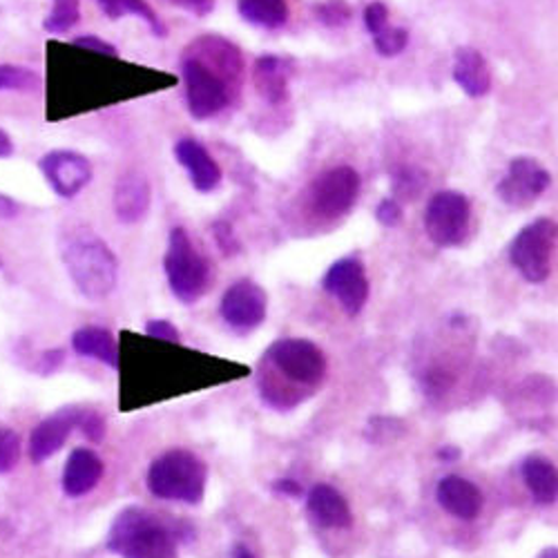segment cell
<instances>
[{"label":"cell","mask_w":558,"mask_h":558,"mask_svg":"<svg viewBox=\"0 0 558 558\" xmlns=\"http://www.w3.org/2000/svg\"><path fill=\"white\" fill-rule=\"evenodd\" d=\"M242 72L244 61L235 45L217 36L195 40L181 61L191 114L199 121L217 117L240 87Z\"/></svg>","instance_id":"cell-1"},{"label":"cell","mask_w":558,"mask_h":558,"mask_svg":"<svg viewBox=\"0 0 558 558\" xmlns=\"http://www.w3.org/2000/svg\"><path fill=\"white\" fill-rule=\"evenodd\" d=\"M63 264L87 300L108 298L119 279V262L108 244L87 228L70 230L61 244Z\"/></svg>","instance_id":"cell-2"},{"label":"cell","mask_w":558,"mask_h":558,"mask_svg":"<svg viewBox=\"0 0 558 558\" xmlns=\"http://www.w3.org/2000/svg\"><path fill=\"white\" fill-rule=\"evenodd\" d=\"M108 549L121 558H179L177 534L138 507H128L114 519Z\"/></svg>","instance_id":"cell-3"},{"label":"cell","mask_w":558,"mask_h":558,"mask_svg":"<svg viewBox=\"0 0 558 558\" xmlns=\"http://www.w3.org/2000/svg\"><path fill=\"white\" fill-rule=\"evenodd\" d=\"M208 483L206 462L185 449L159 456L148 472V487L161 500L197 505L204 500Z\"/></svg>","instance_id":"cell-4"},{"label":"cell","mask_w":558,"mask_h":558,"mask_svg":"<svg viewBox=\"0 0 558 558\" xmlns=\"http://www.w3.org/2000/svg\"><path fill=\"white\" fill-rule=\"evenodd\" d=\"M163 268L170 291L179 302L195 304L208 291L210 266L183 228H172L170 232Z\"/></svg>","instance_id":"cell-5"},{"label":"cell","mask_w":558,"mask_h":558,"mask_svg":"<svg viewBox=\"0 0 558 558\" xmlns=\"http://www.w3.org/2000/svg\"><path fill=\"white\" fill-rule=\"evenodd\" d=\"M556 255V223L536 219L527 223L509 246V259L532 284H543L551 275Z\"/></svg>","instance_id":"cell-6"},{"label":"cell","mask_w":558,"mask_h":558,"mask_svg":"<svg viewBox=\"0 0 558 558\" xmlns=\"http://www.w3.org/2000/svg\"><path fill=\"white\" fill-rule=\"evenodd\" d=\"M266 360L289 383L302 387H315L324 380V376H327V355H324V351L311 340H277L266 351Z\"/></svg>","instance_id":"cell-7"},{"label":"cell","mask_w":558,"mask_h":558,"mask_svg":"<svg viewBox=\"0 0 558 558\" xmlns=\"http://www.w3.org/2000/svg\"><path fill=\"white\" fill-rule=\"evenodd\" d=\"M472 204L462 193L445 191L432 197L425 213L427 238L440 248L460 246L470 235Z\"/></svg>","instance_id":"cell-8"},{"label":"cell","mask_w":558,"mask_h":558,"mask_svg":"<svg viewBox=\"0 0 558 558\" xmlns=\"http://www.w3.org/2000/svg\"><path fill=\"white\" fill-rule=\"evenodd\" d=\"M360 195V174L351 166H338L322 172L311 189L313 210L327 219L347 215Z\"/></svg>","instance_id":"cell-9"},{"label":"cell","mask_w":558,"mask_h":558,"mask_svg":"<svg viewBox=\"0 0 558 558\" xmlns=\"http://www.w3.org/2000/svg\"><path fill=\"white\" fill-rule=\"evenodd\" d=\"M268 298L253 279H240L221 298V317L230 329L240 333L255 331L266 319Z\"/></svg>","instance_id":"cell-10"},{"label":"cell","mask_w":558,"mask_h":558,"mask_svg":"<svg viewBox=\"0 0 558 558\" xmlns=\"http://www.w3.org/2000/svg\"><path fill=\"white\" fill-rule=\"evenodd\" d=\"M549 181V172L536 159L519 157L509 163L496 193L507 206L527 208L547 191Z\"/></svg>","instance_id":"cell-11"},{"label":"cell","mask_w":558,"mask_h":558,"mask_svg":"<svg viewBox=\"0 0 558 558\" xmlns=\"http://www.w3.org/2000/svg\"><path fill=\"white\" fill-rule=\"evenodd\" d=\"M322 287L333 295L342 308L353 317L360 315L368 300V279L364 264L357 257L338 259L322 279Z\"/></svg>","instance_id":"cell-12"},{"label":"cell","mask_w":558,"mask_h":558,"mask_svg":"<svg viewBox=\"0 0 558 558\" xmlns=\"http://www.w3.org/2000/svg\"><path fill=\"white\" fill-rule=\"evenodd\" d=\"M38 166L52 191L63 199L76 197L92 181V163L74 150H52L43 155Z\"/></svg>","instance_id":"cell-13"},{"label":"cell","mask_w":558,"mask_h":558,"mask_svg":"<svg viewBox=\"0 0 558 558\" xmlns=\"http://www.w3.org/2000/svg\"><path fill=\"white\" fill-rule=\"evenodd\" d=\"M76 423H78V409H68L50 415L48 421H43L32 432V438H29L32 462H43L52 458L57 451H61L70 434L76 429Z\"/></svg>","instance_id":"cell-14"},{"label":"cell","mask_w":558,"mask_h":558,"mask_svg":"<svg viewBox=\"0 0 558 558\" xmlns=\"http://www.w3.org/2000/svg\"><path fill=\"white\" fill-rule=\"evenodd\" d=\"M153 202L150 183L142 172H123L114 185V213L123 223L142 221Z\"/></svg>","instance_id":"cell-15"},{"label":"cell","mask_w":558,"mask_h":558,"mask_svg":"<svg viewBox=\"0 0 558 558\" xmlns=\"http://www.w3.org/2000/svg\"><path fill=\"white\" fill-rule=\"evenodd\" d=\"M306 509L313 523L327 530H349L353 525L351 507L347 498L331 485H315L308 492Z\"/></svg>","instance_id":"cell-16"},{"label":"cell","mask_w":558,"mask_h":558,"mask_svg":"<svg viewBox=\"0 0 558 558\" xmlns=\"http://www.w3.org/2000/svg\"><path fill=\"white\" fill-rule=\"evenodd\" d=\"M295 74V63L282 57H262L253 70V83L259 97L272 106L289 99V85Z\"/></svg>","instance_id":"cell-17"},{"label":"cell","mask_w":558,"mask_h":558,"mask_svg":"<svg viewBox=\"0 0 558 558\" xmlns=\"http://www.w3.org/2000/svg\"><path fill=\"white\" fill-rule=\"evenodd\" d=\"M174 157L185 170H189L191 181L199 193H213L221 183L223 174L219 163L199 142H195V138H181L174 146Z\"/></svg>","instance_id":"cell-18"},{"label":"cell","mask_w":558,"mask_h":558,"mask_svg":"<svg viewBox=\"0 0 558 558\" xmlns=\"http://www.w3.org/2000/svg\"><path fill=\"white\" fill-rule=\"evenodd\" d=\"M436 498L445 511L460 521H474L483 511L481 489L460 476H447L438 483Z\"/></svg>","instance_id":"cell-19"},{"label":"cell","mask_w":558,"mask_h":558,"mask_svg":"<svg viewBox=\"0 0 558 558\" xmlns=\"http://www.w3.org/2000/svg\"><path fill=\"white\" fill-rule=\"evenodd\" d=\"M101 476H104L101 458L89 449H74L63 472V492L72 498L85 496L99 485Z\"/></svg>","instance_id":"cell-20"},{"label":"cell","mask_w":558,"mask_h":558,"mask_svg":"<svg viewBox=\"0 0 558 558\" xmlns=\"http://www.w3.org/2000/svg\"><path fill=\"white\" fill-rule=\"evenodd\" d=\"M453 81L460 85L464 95L474 99L485 97L492 89V70L485 57L478 50L462 48L456 52L453 63Z\"/></svg>","instance_id":"cell-21"},{"label":"cell","mask_w":558,"mask_h":558,"mask_svg":"<svg viewBox=\"0 0 558 558\" xmlns=\"http://www.w3.org/2000/svg\"><path fill=\"white\" fill-rule=\"evenodd\" d=\"M523 481L532 494V498L538 505H554L558 498V476H556V468L541 456H530L523 462Z\"/></svg>","instance_id":"cell-22"},{"label":"cell","mask_w":558,"mask_h":558,"mask_svg":"<svg viewBox=\"0 0 558 558\" xmlns=\"http://www.w3.org/2000/svg\"><path fill=\"white\" fill-rule=\"evenodd\" d=\"M72 347L83 357H95L112 368L119 366V349L114 336L104 327H83L72 336Z\"/></svg>","instance_id":"cell-23"},{"label":"cell","mask_w":558,"mask_h":558,"mask_svg":"<svg viewBox=\"0 0 558 558\" xmlns=\"http://www.w3.org/2000/svg\"><path fill=\"white\" fill-rule=\"evenodd\" d=\"M240 14L262 29H282L289 21L287 0H240Z\"/></svg>","instance_id":"cell-24"},{"label":"cell","mask_w":558,"mask_h":558,"mask_svg":"<svg viewBox=\"0 0 558 558\" xmlns=\"http://www.w3.org/2000/svg\"><path fill=\"white\" fill-rule=\"evenodd\" d=\"M97 3L110 19L138 16L148 23V27L155 32V36H159V38L168 36L166 23L157 16V12L146 3V0H97Z\"/></svg>","instance_id":"cell-25"},{"label":"cell","mask_w":558,"mask_h":558,"mask_svg":"<svg viewBox=\"0 0 558 558\" xmlns=\"http://www.w3.org/2000/svg\"><path fill=\"white\" fill-rule=\"evenodd\" d=\"M43 85L40 74L29 68L0 65V92H36Z\"/></svg>","instance_id":"cell-26"},{"label":"cell","mask_w":558,"mask_h":558,"mask_svg":"<svg viewBox=\"0 0 558 558\" xmlns=\"http://www.w3.org/2000/svg\"><path fill=\"white\" fill-rule=\"evenodd\" d=\"M81 19V10H78V0H54V8L45 19L43 27L45 32L50 34H63L68 29H72Z\"/></svg>","instance_id":"cell-27"},{"label":"cell","mask_w":558,"mask_h":558,"mask_svg":"<svg viewBox=\"0 0 558 558\" xmlns=\"http://www.w3.org/2000/svg\"><path fill=\"white\" fill-rule=\"evenodd\" d=\"M376 50L383 57H398L400 52H404V48L409 45V32L402 27H385L383 32H378L374 36Z\"/></svg>","instance_id":"cell-28"},{"label":"cell","mask_w":558,"mask_h":558,"mask_svg":"<svg viewBox=\"0 0 558 558\" xmlns=\"http://www.w3.org/2000/svg\"><path fill=\"white\" fill-rule=\"evenodd\" d=\"M21 458V438L12 429H0V474H8L16 468Z\"/></svg>","instance_id":"cell-29"},{"label":"cell","mask_w":558,"mask_h":558,"mask_svg":"<svg viewBox=\"0 0 558 558\" xmlns=\"http://www.w3.org/2000/svg\"><path fill=\"white\" fill-rule=\"evenodd\" d=\"M315 12H317V19L329 27H344L353 16L351 8L344 3V0H329V3L319 5Z\"/></svg>","instance_id":"cell-30"},{"label":"cell","mask_w":558,"mask_h":558,"mask_svg":"<svg viewBox=\"0 0 558 558\" xmlns=\"http://www.w3.org/2000/svg\"><path fill=\"white\" fill-rule=\"evenodd\" d=\"M213 238H215V244L219 246V251L226 257H235V255L242 253V244L235 235V230H232V226L228 221H215L213 223Z\"/></svg>","instance_id":"cell-31"},{"label":"cell","mask_w":558,"mask_h":558,"mask_svg":"<svg viewBox=\"0 0 558 558\" xmlns=\"http://www.w3.org/2000/svg\"><path fill=\"white\" fill-rule=\"evenodd\" d=\"M76 429L83 432L85 438H89L92 442H101L106 436V421L104 415L95 413V411H78V423Z\"/></svg>","instance_id":"cell-32"},{"label":"cell","mask_w":558,"mask_h":558,"mask_svg":"<svg viewBox=\"0 0 558 558\" xmlns=\"http://www.w3.org/2000/svg\"><path fill=\"white\" fill-rule=\"evenodd\" d=\"M425 177L423 174H417V172H413V170H402V172H398L396 177H393V191H396V195L398 197H402V199H407V197H415L417 195V191L423 189L425 185Z\"/></svg>","instance_id":"cell-33"},{"label":"cell","mask_w":558,"mask_h":558,"mask_svg":"<svg viewBox=\"0 0 558 558\" xmlns=\"http://www.w3.org/2000/svg\"><path fill=\"white\" fill-rule=\"evenodd\" d=\"M364 25L374 36L378 32H383L389 25V10H387V5L385 3H371L364 10Z\"/></svg>","instance_id":"cell-34"},{"label":"cell","mask_w":558,"mask_h":558,"mask_svg":"<svg viewBox=\"0 0 558 558\" xmlns=\"http://www.w3.org/2000/svg\"><path fill=\"white\" fill-rule=\"evenodd\" d=\"M74 45L76 48H81V50H85V52H95V54H106V57H119V52H117V48L112 43H108V40H104V38H99V36H78V38H74Z\"/></svg>","instance_id":"cell-35"},{"label":"cell","mask_w":558,"mask_h":558,"mask_svg":"<svg viewBox=\"0 0 558 558\" xmlns=\"http://www.w3.org/2000/svg\"><path fill=\"white\" fill-rule=\"evenodd\" d=\"M146 333L150 338H157V340H166V342H174V344L181 342V336H179L177 327H174V324H170L168 319H150L146 324Z\"/></svg>","instance_id":"cell-36"},{"label":"cell","mask_w":558,"mask_h":558,"mask_svg":"<svg viewBox=\"0 0 558 558\" xmlns=\"http://www.w3.org/2000/svg\"><path fill=\"white\" fill-rule=\"evenodd\" d=\"M376 217L383 226L393 228L402 221V206L396 199H385V202H380V206L376 210Z\"/></svg>","instance_id":"cell-37"},{"label":"cell","mask_w":558,"mask_h":558,"mask_svg":"<svg viewBox=\"0 0 558 558\" xmlns=\"http://www.w3.org/2000/svg\"><path fill=\"white\" fill-rule=\"evenodd\" d=\"M172 5L185 10L189 14L197 16V19H204L208 16L213 10H215V3L217 0H170Z\"/></svg>","instance_id":"cell-38"},{"label":"cell","mask_w":558,"mask_h":558,"mask_svg":"<svg viewBox=\"0 0 558 558\" xmlns=\"http://www.w3.org/2000/svg\"><path fill=\"white\" fill-rule=\"evenodd\" d=\"M275 492L282 494V496H291V498H300L302 496V485L298 481H291V478H284V481H277L275 483Z\"/></svg>","instance_id":"cell-39"},{"label":"cell","mask_w":558,"mask_h":558,"mask_svg":"<svg viewBox=\"0 0 558 558\" xmlns=\"http://www.w3.org/2000/svg\"><path fill=\"white\" fill-rule=\"evenodd\" d=\"M63 362V351H50L43 355V374H50V371H54L59 364Z\"/></svg>","instance_id":"cell-40"},{"label":"cell","mask_w":558,"mask_h":558,"mask_svg":"<svg viewBox=\"0 0 558 558\" xmlns=\"http://www.w3.org/2000/svg\"><path fill=\"white\" fill-rule=\"evenodd\" d=\"M16 215H19V206H16V202H14V199H10L8 195L0 193V217L12 219V217H16Z\"/></svg>","instance_id":"cell-41"},{"label":"cell","mask_w":558,"mask_h":558,"mask_svg":"<svg viewBox=\"0 0 558 558\" xmlns=\"http://www.w3.org/2000/svg\"><path fill=\"white\" fill-rule=\"evenodd\" d=\"M14 155V142L10 138V134L0 128V159H8Z\"/></svg>","instance_id":"cell-42"},{"label":"cell","mask_w":558,"mask_h":558,"mask_svg":"<svg viewBox=\"0 0 558 558\" xmlns=\"http://www.w3.org/2000/svg\"><path fill=\"white\" fill-rule=\"evenodd\" d=\"M230 558H255V554L248 547H244V545H235V547H232Z\"/></svg>","instance_id":"cell-43"},{"label":"cell","mask_w":558,"mask_h":558,"mask_svg":"<svg viewBox=\"0 0 558 558\" xmlns=\"http://www.w3.org/2000/svg\"><path fill=\"white\" fill-rule=\"evenodd\" d=\"M442 460H456V458H460V449H456V447H445V449H440V453H438Z\"/></svg>","instance_id":"cell-44"}]
</instances>
